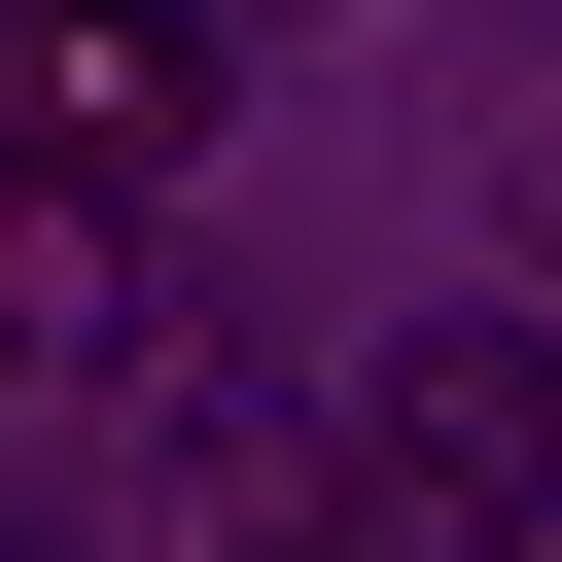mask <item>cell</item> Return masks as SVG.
I'll list each match as a JSON object with an SVG mask.
<instances>
[{
    "mask_svg": "<svg viewBox=\"0 0 562 562\" xmlns=\"http://www.w3.org/2000/svg\"><path fill=\"white\" fill-rule=\"evenodd\" d=\"M211 105H246V0H0V140H35V176H105V211H140Z\"/></svg>",
    "mask_w": 562,
    "mask_h": 562,
    "instance_id": "cell-1",
    "label": "cell"
},
{
    "mask_svg": "<svg viewBox=\"0 0 562 562\" xmlns=\"http://www.w3.org/2000/svg\"><path fill=\"white\" fill-rule=\"evenodd\" d=\"M351 457H386L422 527H492V562H527V527H562V316H422V351L351 386Z\"/></svg>",
    "mask_w": 562,
    "mask_h": 562,
    "instance_id": "cell-2",
    "label": "cell"
},
{
    "mask_svg": "<svg viewBox=\"0 0 562 562\" xmlns=\"http://www.w3.org/2000/svg\"><path fill=\"white\" fill-rule=\"evenodd\" d=\"M70 351H105V176L0 140V386H70Z\"/></svg>",
    "mask_w": 562,
    "mask_h": 562,
    "instance_id": "cell-3",
    "label": "cell"
},
{
    "mask_svg": "<svg viewBox=\"0 0 562 562\" xmlns=\"http://www.w3.org/2000/svg\"><path fill=\"white\" fill-rule=\"evenodd\" d=\"M246 562H316V527H246Z\"/></svg>",
    "mask_w": 562,
    "mask_h": 562,
    "instance_id": "cell-4",
    "label": "cell"
},
{
    "mask_svg": "<svg viewBox=\"0 0 562 562\" xmlns=\"http://www.w3.org/2000/svg\"><path fill=\"white\" fill-rule=\"evenodd\" d=\"M246 35H316V0H246Z\"/></svg>",
    "mask_w": 562,
    "mask_h": 562,
    "instance_id": "cell-5",
    "label": "cell"
},
{
    "mask_svg": "<svg viewBox=\"0 0 562 562\" xmlns=\"http://www.w3.org/2000/svg\"><path fill=\"white\" fill-rule=\"evenodd\" d=\"M527 562H562V527H527Z\"/></svg>",
    "mask_w": 562,
    "mask_h": 562,
    "instance_id": "cell-6",
    "label": "cell"
}]
</instances>
